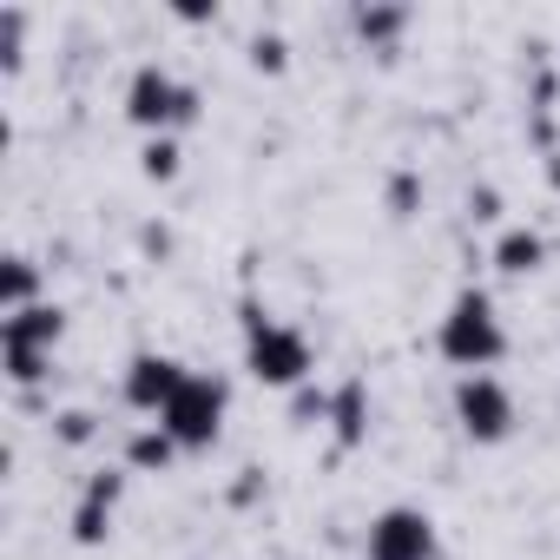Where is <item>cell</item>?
Masks as SVG:
<instances>
[{
  "label": "cell",
  "instance_id": "1",
  "mask_svg": "<svg viewBox=\"0 0 560 560\" xmlns=\"http://www.w3.org/2000/svg\"><path fill=\"white\" fill-rule=\"evenodd\" d=\"M435 350H442V363H455L462 376H488V370L508 357V324H501V311H494V298H488L481 284H462V291H455V304H448L442 324H435Z\"/></svg>",
  "mask_w": 560,
  "mask_h": 560
},
{
  "label": "cell",
  "instance_id": "2",
  "mask_svg": "<svg viewBox=\"0 0 560 560\" xmlns=\"http://www.w3.org/2000/svg\"><path fill=\"white\" fill-rule=\"evenodd\" d=\"M311 363L317 357H311V337L298 324L244 304V370H250V383H264V389H304Z\"/></svg>",
  "mask_w": 560,
  "mask_h": 560
},
{
  "label": "cell",
  "instance_id": "3",
  "mask_svg": "<svg viewBox=\"0 0 560 560\" xmlns=\"http://www.w3.org/2000/svg\"><path fill=\"white\" fill-rule=\"evenodd\" d=\"M126 119L145 132V139H178V126H191L198 119V86H185L172 67H159V60H145V67H132V80H126Z\"/></svg>",
  "mask_w": 560,
  "mask_h": 560
},
{
  "label": "cell",
  "instance_id": "4",
  "mask_svg": "<svg viewBox=\"0 0 560 560\" xmlns=\"http://www.w3.org/2000/svg\"><path fill=\"white\" fill-rule=\"evenodd\" d=\"M224 416H231V383L211 376V370H191L185 389L159 409V429H165L185 455H198V448H211V442L224 435Z\"/></svg>",
  "mask_w": 560,
  "mask_h": 560
},
{
  "label": "cell",
  "instance_id": "5",
  "mask_svg": "<svg viewBox=\"0 0 560 560\" xmlns=\"http://www.w3.org/2000/svg\"><path fill=\"white\" fill-rule=\"evenodd\" d=\"M448 402H455V429L468 442L494 448V442L514 435V396H508L501 376H455V396Z\"/></svg>",
  "mask_w": 560,
  "mask_h": 560
},
{
  "label": "cell",
  "instance_id": "6",
  "mask_svg": "<svg viewBox=\"0 0 560 560\" xmlns=\"http://www.w3.org/2000/svg\"><path fill=\"white\" fill-rule=\"evenodd\" d=\"M442 534L422 508H383L370 527H363V553L370 560H435Z\"/></svg>",
  "mask_w": 560,
  "mask_h": 560
},
{
  "label": "cell",
  "instance_id": "7",
  "mask_svg": "<svg viewBox=\"0 0 560 560\" xmlns=\"http://www.w3.org/2000/svg\"><path fill=\"white\" fill-rule=\"evenodd\" d=\"M185 363L178 357H165V350H139L132 363H126V376H119V396H126V409H139V416H159L178 389H185Z\"/></svg>",
  "mask_w": 560,
  "mask_h": 560
},
{
  "label": "cell",
  "instance_id": "8",
  "mask_svg": "<svg viewBox=\"0 0 560 560\" xmlns=\"http://www.w3.org/2000/svg\"><path fill=\"white\" fill-rule=\"evenodd\" d=\"M330 435H337V448H363L370 442V383L363 376H343L330 389Z\"/></svg>",
  "mask_w": 560,
  "mask_h": 560
},
{
  "label": "cell",
  "instance_id": "9",
  "mask_svg": "<svg viewBox=\"0 0 560 560\" xmlns=\"http://www.w3.org/2000/svg\"><path fill=\"white\" fill-rule=\"evenodd\" d=\"M488 257H494V270H501V277H534V270L547 264V237H540L534 224H508V231L494 237V250H488Z\"/></svg>",
  "mask_w": 560,
  "mask_h": 560
},
{
  "label": "cell",
  "instance_id": "10",
  "mask_svg": "<svg viewBox=\"0 0 560 560\" xmlns=\"http://www.w3.org/2000/svg\"><path fill=\"white\" fill-rule=\"evenodd\" d=\"M8 343H27V350H47L54 357V343L67 337V311L60 304H34V311H21V317H8V330H0Z\"/></svg>",
  "mask_w": 560,
  "mask_h": 560
},
{
  "label": "cell",
  "instance_id": "11",
  "mask_svg": "<svg viewBox=\"0 0 560 560\" xmlns=\"http://www.w3.org/2000/svg\"><path fill=\"white\" fill-rule=\"evenodd\" d=\"M178 455H185V448H178L159 422H145V429H132V435H126V468H132V475H165Z\"/></svg>",
  "mask_w": 560,
  "mask_h": 560
},
{
  "label": "cell",
  "instance_id": "12",
  "mask_svg": "<svg viewBox=\"0 0 560 560\" xmlns=\"http://www.w3.org/2000/svg\"><path fill=\"white\" fill-rule=\"evenodd\" d=\"M40 304V264L34 257H8V270H0V311L21 317Z\"/></svg>",
  "mask_w": 560,
  "mask_h": 560
},
{
  "label": "cell",
  "instance_id": "13",
  "mask_svg": "<svg viewBox=\"0 0 560 560\" xmlns=\"http://www.w3.org/2000/svg\"><path fill=\"white\" fill-rule=\"evenodd\" d=\"M350 27H357V40H363V47L389 54V47L409 34V8H357V14H350Z\"/></svg>",
  "mask_w": 560,
  "mask_h": 560
},
{
  "label": "cell",
  "instance_id": "14",
  "mask_svg": "<svg viewBox=\"0 0 560 560\" xmlns=\"http://www.w3.org/2000/svg\"><path fill=\"white\" fill-rule=\"evenodd\" d=\"M178 165H185V152H178V139H172V132H165V139H145L139 172H145L152 185H172V178H178Z\"/></svg>",
  "mask_w": 560,
  "mask_h": 560
},
{
  "label": "cell",
  "instance_id": "15",
  "mask_svg": "<svg viewBox=\"0 0 560 560\" xmlns=\"http://www.w3.org/2000/svg\"><path fill=\"white\" fill-rule=\"evenodd\" d=\"M8 376H14L21 389H34V383L54 376V357H47V350H27V343H8Z\"/></svg>",
  "mask_w": 560,
  "mask_h": 560
},
{
  "label": "cell",
  "instance_id": "16",
  "mask_svg": "<svg viewBox=\"0 0 560 560\" xmlns=\"http://www.w3.org/2000/svg\"><path fill=\"white\" fill-rule=\"evenodd\" d=\"M106 534H113V508H100V501H80V508H73V540H80V547H100Z\"/></svg>",
  "mask_w": 560,
  "mask_h": 560
},
{
  "label": "cell",
  "instance_id": "17",
  "mask_svg": "<svg viewBox=\"0 0 560 560\" xmlns=\"http://www.w3.org/2000/svg\"><path fill=\"white\" fill-rule=\"evenodd\" d=\"M250 67L257 73H284L291 67V40L284 34H250Z\"/></svg>",
  "mask_w": 560,
  "mask_h": 560
},
{
  "label": "cell",
  "instance_id": "18",
  "mask_svg": "<svg viewBox=\"0 0 560 560\" xmlns=\"http://www.w3.org/2000/svg\"><path fill=\"white\" fill-rule=\"evenodd\" d=\"M54 435H60L67 448H86V442L100 435V416H93V409H60V416H54Z\"/></svg>",
  "mask_w": 560,
  "mask_h": 560
},
{
  "label": "cell",
  "instance_id": "19",
  "mask_svg": "<svg viewBox=\"0 0 560 560\" xmlns=\"http://www.w3.org/2000/svg\"><path fill=\"white\" fill-rule=\"evenodd\" d=\"M416 211H422V178L402 165V172L389 178V218H416Z\"/></svg>",
  "mask_w": 560,
  "mask_h": 560
},
{
  "label": "cell",
  "instance_id": "20",
  "mask_svg": "<svg viewBox=\"0 0 560 560\" xmlns=\"http://www.w3.org/2000/svg\"><path fill=\"white\" fill-rule=\"evenodd\" d=\"M119 494H126V468H93L80 488V501H100V508H119Z\"/></svg>",
  "mask_w": 560,
  "mask_h": 560
},
{
  "label": "cell",
  "instance_id": "21",
  "mask_svg": "<svg viewBox=\"0 0 560 560\" xmlns=\"http://www.w3.org/2000/svg\"><path fill=\"white\" fill-rule=\"evenodd\" d=\"M291 416L298 422H330V389H317V383L291 389Z\"/></svg>",
  "mask_w": 560,
  "mask_h": 560
},
{
  "label": "cell",
  "instance_id": "22",
  "mask_svg": "<svg viewBox=\"0 0 560 560\" xmlns=\"http://www.w3.org/2000/svg\"><path fill=\"white\" fill-rule=\"evenodd\" d=\"M21 40H27V14L8 8V14H0V60H8V67H21Z\"/></svg>",
  "mask_w": 560,
  "mask_h": 560
},
{
  "label": "cell",
  "instance_id": "23",
  "mask_svg": "<svg viewBox=\"0 0 560 560\" xmlns=\"http://www.w3.org/2000/svg\"><path fill=\"white\" fill-rule=\"evenodd\" d=\"M468 218H475V224H494V218H501V191H494V185H475V191H468Z\"/></svg>",
  "mask_w": 560,
  "mask_h": 560
},
{
  "label": "cell",
  "instance_id": "24",
  "mask_svg": "<svg viewBox=\"0 0 560 560\" xmlns=\"http://www.w3.org/2000/svg\"><path fill=\"white\" fill-rule=\"evenodd\" d=\"M257 494H264V475H257V468H244V481L231 488V501H237V508H250Z\"/></svg>",
  "mask_w": 560,
  "mask_h": 560
},
{
  "label": "cell",
  "instance_id": "25",
  "mask_svg": "<svg viewBox=\"0 0 560 560\" xmlns=\"http://www.w3.org/2000/svg\"><path fill=\"white\" fill-rule=\"evenodd\" d=\"M139 244H145V250H159V257H165V250H172V231H165V224H145V231H139Z\"/></svg>",
  "mask_w": 560,
  "mask_h": 560
},
{
  "label": "cell",
  "instance_id": "26",
  "mask_svg": "<svg viewBox=\"0 0 560 560\" xmlns=\"http://www.w3.org/2000/svg\"><path fill=\"white\" fill-rule=\"evenodd\" d=\"M178 21H185V27H198V21H218V8H205V0H185Z\"/></svg>",
  "mask_w": 560,
  "mask_h": 560
},
{
  "label": "cell",
  "instance_id": "27",
  "mask_svg": "<svg viewBox=\"0 0 560 560\" xmlns=\"http://www.w3.org/2000/svg\"><path fill=\"white\" fill-rule=\"evenodd\" d=\"M547 178H553V191H560V152H547Z\"/></svg>",
  "mask_w": 560,
  "mask_h": 560
}]
</instances>
